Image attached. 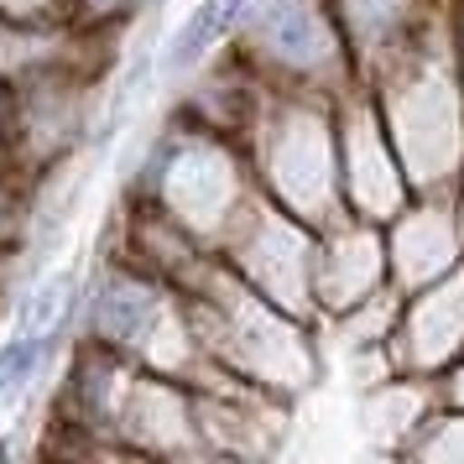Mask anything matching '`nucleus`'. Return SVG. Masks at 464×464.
Listing matches in <instances>:
<instances>
[{"label":"nucleus","mask_w":464,"mask_h":464,"mask_svg":"<svg viewBox=\"0 0 464 464\" xmlns=\"http://www.w3.org/2000/svg\"><path fill=\"white\" fill-rule=\"evenodd\" d=\"M256 37L266 43V53L287 58V63H314L329 53V32H324V16H318L314 0H276L261 16Z\"/></svg>","instance_id":"1"},{"label":"nucleus","mask_w":464,"mask_h":464,"mask_svg":"<svg viewBox=\"0 0 464 464\" xmlns=\"http://www.w3.org/2000/svg\"><path fill=\"white\" fill-rule=\"evenodd\" d=\"M256 0H204L198 11H193V22L178 32V43H172V53H168V68H188V63H198L204 53H209L225 32H230L246 11H251Z\"/></svg>","instance_id":"2"},{"label":"nucleus","mask_w":464,"mask_h":464,"mask_svg":"<svg viewBox=\"0 0 464 464\" xmlns=\"http://www.w3.org/2000/svg\"><path fill=\"white\" fill-rule=\"evenodd\" d=\"M37 360H43V339L32 334H16L11 344H0V401L22 392L26 376L37 371Z\"/></svg>","instance_id":"3"}]
</instances>
